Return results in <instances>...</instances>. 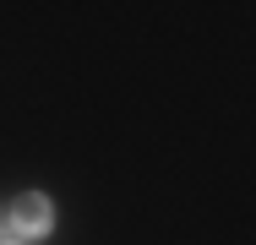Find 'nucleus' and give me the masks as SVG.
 I'll return each mask as SVG.
<instances>
[{"instance_id": "1", "label": "nucleus", "mask_w": 256, "mask_h": 245, "mask_svg": "<svg viewBox=\"0 0 256 245\" xmlns=\"http://www.w3.org/2000/svg\"><path fill=\"white\" fill-rule=\"evenodd\" d=\"M6 229H11L22 245L50 240V229H54V202H50V196H38V191H22L16 202H11V212H6Z\"/></svg>"}, {"instance_id": "2", "label": "nucleus", "mask_w": 256, "mask_h": 245, "mask_svg": "<svg viewBox=\"0 0 256 245\" xmlns=\"http://www.w3.org/2000/svg\"><path fill=\"white\" fill-rule=\"evenodd\" d=\"M6 245H22V240H6Z\"/></svg>"}]
</instances>
